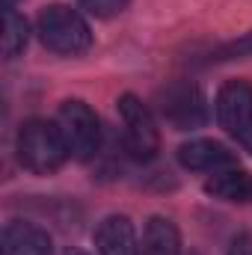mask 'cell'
<instances>
[{"label":"cell","instance_id":"1","mask_svg":"<svg viewBox=\"0 0 252 255\" xmlns=\"http://www.w3.org/2000/svg\"><path fill=\"white\" fill-rule=\"evenodd\" d=\"M15 151H18L21 166L36 175L57 172L65 163V157H71L57 122H48V119L24 122L18 130V139H15Z\"/></svg>","mask_w":252,"mask_h":255},{"label":"cell","instance_id":"2","mask_svg":"<svg viewBox=\"0 0 252 255\" xmlns=\"http://www.w3.org/2000/svg\"><path fill=\"white\" fill-rule=\"evenodd\" d=\"M36 30H39L42 45L54 54L77 57L92 45V33H89V24L83 21V15L71 6H63V3L45 6L39 12Z\"/></svg>","mask_w":252,"mask_h":255},{"label":"cell","instance_id":"3","mask_svg":"<svg viewBox=\"0 0 252 255\" xmlns=\"http://www.w3.org/2000/svg\"><path fill=\"white\" fill-rule=\"evenodd\" d=\"M57 128L65 139V148L74 160H92L101 148V125H98V116L89 104L71 98L63 101L60 110H57Z\"/></svg>","mask_w":252,"mask_h":255},{"label":"cell","instance_id":"4","mask_svg":"<svg viewBox=\"0 0 252 255\" xmlns=\"http://www.w3.org/2000/svg\"><path fill=\"white\" fill-rule=\"evenodd\" d=\"M119 119L125 128V148L136 160H151L160 148V130L151 116V110L136 98V95H122L119 98Z\"/></svg>","mask_w":252,"mask_h":255},{"label":"cell","instance_id":"5","mask_svg":"<svg viewBox=\"0 0 252 255\" xmlns=\"http://www.w3.org/2000/svg\"><path fill=\"white\" fill-rule=\"evenodd\" d=\"M217 119L252 154V86L247 80H229L217 92Z\"/></svg>","mask_w":252,"mask_h":255},{"label":"cell","instance_id":"6","mask_svg":"<svg viewBox=\"0 0 252 255\" xmlns=\"http://www.w3.org/2000/svg\"><path fill=\"white\" fill-rule=\"evenodd\" d=\"M160 116L175 128V130H193L208 122V107L205 95L193 83H172L157 95Z\"/></svg>","mask_w":252,"mask_h":255},{"label":"cell","instance_id":"7","mask_svg":"<svg viewBox=\"0 0 252 255\" xmlns=\"http://www.w3.org/2000/svg\"><path fill=\"white\" fill-rule=\"evenodd\" d=\"M178 163L193 172H217L235 163V154L217 139H190L178 148Z\"/></svg>","mask_w":252,"mask_h":255},{"label":"cell","instance_id":"8","mask_svg":"<svg viewBox=\"0 0 252 255\" xmlns=\"http://www.w3.org/2000/svg\"><path fill=\"white\" fill-rule=\"evenodd\" d=\"M95 247L101 255H139V244L127 217H104L95 229Z\"/></svg>","mask_w":252,"mask_h":255},{"label":"cell","instance_id":"9","mask_svg":"<svg viewBox=\"0 0 252 255\" xmlns=\"http://www.w3.org/2000/svg\"><path fill=\"white\" fill-rule=\"evenodd\" d=\"M51 235L33 223H9L3 229V255H51Z\"/></svg>","mask_w":252,"mask_h":255},{"label":"cell","instance_id":"10","mask_svg":"<svg viewBox=\"0 0 252 255\" xmlns=\"http://www.w3.org/2000/svg\"><path fill=\"white\" fill-rule=\"evenodd\" d=\"M139 255H181V235L172 220L151 217L142 232Z\"/></svg>","mask_w":252,"mask_h":255},{"label":"cell","instance_id":"11","mask_svg":"<svg viewBox=\"0 0 252 255\" xmlns=\"http://www.w3.org/2000/svg\"><path fill=\"white\" fill-rule=\"evenodd\" d=\"M205 190L223 202H252V175L244 169H217L205 181Z\"/></svg>","mask_w":252,"mask_h":255},{"label":"cell","instance_id":"12","mask_svg":"<svg viewBox=\"0 0 252 255\" xmlns=\"http://www.w3.org/2000/svg\"><path fill=\"white\" fill-rule=\"evenodd\" d=\"M27 39H30V27L24 15H18L15 9H6L3 12V57L6 60L18 57L27 48Z\"/></svg>","mask_w":252,"mask_h":255},{"label":"cell","instance_id":"13","mask_svg":"<svg viewBox=\"0 0 252 255\" xmlns=\"http://www.w3.org/2000/svg\"><path fill=\"white\" fill-rule=\"evenodd\" d=\"M80 6L92 12L95 18H113L127 6V0H80Z\"/></svg>","mask_w":252,"mask_h":255},{"label":"cell","instance_id":"14","mask_svg":"<svg viewBox=\"0 0 252 255\" xmlns=\"http://www.w3.org/2000/svg\"><path fill=\"white\" fill-rule=\"evenodd\" d=\"M235 57H252V33L229 42V45H223L220 54H217V60H235Z\"/></svg>","mask_w":252,"mask_h":255},{"label":"cell","instance_id":"15","mask_svg":"<svg viewBox=\"0 0 252 255\" xmlns=\"http://www.w3.org/2000/svg\"><path fill=\"white\" fill-rule=\"evenodd\" d=\"M229 255H252V235H238L229 247Z\"/></svg>","mask_w":252,"mask_h":255},{"label":"cell","instance_id":"16","mask_svg":"<svg viewBox=\"0 0 252 255\" xmlns=\"http://www.w3.org/2000/svg\"><path fill=\"white\" fill-rule=\"evenodd\" d=\"M15 3H18V0H3V12H6V9H15Z\"/></svg>","mask_w":252,"mask_h":255},{"label":"cell","instance_id":"17","mask_svg":"<svg viewBox=\"0 0 252 255\" xmlns=\"http://www.w3.org/2000/svg\"><path fill=\"white\" fill-rule=\"evenodd\" d=\"M65 255H86V253H80V250H68Z\"/></svg>","mask_w":252,"mask_h":255}]
</instances>
